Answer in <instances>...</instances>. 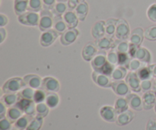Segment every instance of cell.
Instances as JSON below:
<instances>
[{"label":"cell","instance_id":"28","mask_svg":"<svg viewBox=\"0 0 156 130\" xmlns=\"http://www.w3.org/2000/svg\"><path fill=\"white\" fill-rule=\"evenodd\" d=\"M23 113L24 112L22 111H21L18 107H17L16 106H12L9 107V109H8L6 117L12 123H15L23 115Z\"/></svg>","mask_w":156,"mask_h":130},{"label":"cell","instance_id":"9","mask_svg":"<svg viewBox=\"0 0 156 130\" xmlns=\"http://www.w3.org/2000/svg\"><path fill=\"white\" fill-rule=\"evenodd\" d=\"M79 35V30L76 28H68L59 38L61 44L63 46H69L73 44Z\"/></svg>","mask_w":156,"mask_h":130},{"label":"cell","instance_id":"15","mask_svg":"<svg viewBox=\"0 0 156 130\" xmlns=\"http://www.w3.org/2000/svg\"><path fill=\"white\" fill-rule=\"evenodd\" d=\"M143 104V109L146 111H149L155 107L156 102V92L153 90L144 92L142 97Z\"/></svg>","mask_w":156,"mask_h":130},{"label":"cell","instance_id":"61","mask_svg":"<svg viewBox=\"0 0 156 130\" xmlns=\"http://www.w3.org/2000/svg\"><path fill=\"white\" fill-rule=\"evenodd\" d=\"M11 130H19V129H16V128H12V129H11Z\"/></svg>","mask_w":156,"mask_h":130},{"label":"cell","instance_id":"14","mask_svg":"<svg viewBox=\"0 0 156 130\" xmlns=\"http://www.w3.org/2000/svg\"><path fill=\"white\" fill-rule=\"evenodd\" d=\"M129 107L135 111H141L143 110V104L142 97L136 93H129L126 96Z\"/></svg>","mask_w":156,"mask_h":130},{"label":"cell","instance_id":"24","mask_svg":"<svg viewBox=\"0 0 156 130\" xmlns=\"http://www.w3.org/2000/svg\"><path fill=\"white\" fill-rule=\"evenodd\" d=\"M18 93H8V94H4L1 97V102H2L7 107L15 106L18 102Z\"/></svg>","mask_w":156,"mask_h":130},{"label":"cell","instance_id":"4","mask_svg":"<svg viewBox=\"0 0 156 130\" xmlns=\"http://www.w3.org/2000/svg\"><path fill=\"white\" fill-rule=\"evenodd\" d=\"M130 28L127 21L124 19H118L116 27L115 37L120 40H127L130 35Z\"/></svg>","mask_w":156,"mask_h":130},{"label":"cell","instance_id":"36","mask_svg":"<svg viewBox=\"0 0 156 130\" xmlns=\"http://www.w3.org/2000/svg\"><path fill=\"white\" fill-rule=\"evenodd\" d=\"M44 124V118L35 116L30 120L26 130H40Z\"/></svg>","mask_w":156,"mask_h":130},{"label":"cell","instance_id":"7","mask_svg":"<svg viewBox=\"0 0 156 130\" xmlns=\"http://www.w3.org/2000/svg\"><path fill=\"white\" fill-rule=\"evenodd\" d=\"M125 81L132 91L136 93L142 91L141 80L139 78L136 72H129L125 78Z\"/></svg>","mask_w":156,"mask_h":130},{"label":"cell","instance_id":"19","mask_svg":"<svg viewBox=\"0 0 156 130\" xmlns=\"http://www.w3.org/2000/svg\"><path fill=\"white\" fill-rule=\"evenodd\" d=\"M135 117V114L131 110H127L123 113H120L117 116L116 123L120 126H123L128 125L133 121Z\"/></svg>","mask_w":156,"mask_h":130},{"label":"cell","instance_id":"29","mask_svg":"<svg viewBox=\"0 0 156 130\" xmlns=\"http://www.w3.org/2000/svg\"><path fill=\"white\" fill-rule=\"evenodd\" d=\"M114 108H115V110L117 111L118 114L129 110V106L126 97H117L116 99L115 102H114Z\"/></svg>","mask_w":156,"mask_h":130},{"label":"cell","instance_id":"37","mask_svg":"<svg viewBox=\"0 0 156 130\" xmlns=\"http://www.w3.org/2000/svg\"><path fill=\"white\" fill-rule=\"evenodd\" d=\"M129 47V42L127 40H116L115 46H114V50L117 53H128Z\"/></svg>","mask_w":156,"mask_h":130},{"label":"cell","instance_id":"41","mask_svg":"<svg viewBox=\"0 0 156 130\" xmlns=\"http://www.w3.org/2000/svg\"><path fill=\"white\" fill-rule=\"evenodd\" d=\"M35 90L33 88H30V87L26 86L25 88H23L21 91L18 93V97H22V98L28 99V100H33L34 98V94Z\"/></svg>","mask_w":156,"mask_h":130},{"label":"cell","instance_id":"8","mask_svg":"<svg viewBox=\"0 0 156 130\" xmlns=\"http://www.w3.org/2000/svg\"><path fill=\"white\" fill-rule=\"evenodd\" d=\"M41 88L48 92H56L60 89V84L59 82L54 77L52 76H47L44 77L42 80V86Z\"/></svg>","mask_w":156,"mask_h":130},{"label":"cell","instance_id":"51","mask_svg":"<svg viewBox=\"0 0 156 130\" xmlns=\"http://www.w3.org/2000/svg\"><path fill=\"white\" fill-rule=\"evenodd\" d=\"M83 2H85V0H69L67 2L69 10H75V9Z\"/></svg>","mask_w":156,"mask_h":130},{"label":"cell","instance_id":"42","mask_svg":"<svg viewBox=\"0 0 156 130\" xmlns=\"http://www.w3.org/2000/svg\"><path fill=\"white\" fill-rule=\"evenodd\" d=\"M107 60L114 66L118 65V53L114 49H111L107 53Z\"/></svg>","mask_w":156,"mask_h":130},{"label":"cell","instance_id":"58","mask_svg":"<svg viewBox=\"0 0 156 130\" xmlns=\"http://www.w3.org/2000/svg\"><path fill=\"white\" fill-rule=\"evenodd\" d=\"M150 69L152 71V74L153 78H156V64H152V65H149Z\"/></svg>","mask_w":156,"mask_h":130},{"label":"cell","instance_id":"6","mask_svg":"<svg viewBox=\"0 0 156 130\" xmlns=\"http://www.w3.org/2000/svg\"><path fill=\"white\" fill-rule=\"evenodd\" d=\"M59 36V34L54 29L52 28L50 30H45V31L42 32L41 37H40V44L42 47H48L57 40Z\"/></svg>","mask_w":156,"mask_h":130},{"label":"cell","instance_id":"56","mask_svg":"<svg viewBox=\"0 0 156 130\" xmlns=\"http://www.w3.org/2000/svg\"><path fill=\"white\" fill-rule=\"evenodd\" d=\"M9 23V18L4 14H0V27H4Z\"/></svg>","mask_w":156,"mask_h":130},{"label":"cell","instance_id":"44","mask_svg":"<svg viewBox=\"0 0 156 130\" xmlns=\"http://www.w3.org/2000/svg\"><path fill=\"white\" fill-rule=\"evenodd\" d=\"M131 59L128 53H118V65L126 67Z\"/></svg>","mask_w":156,"mask_h":130},{"label":"cell","instance_id":"33","mask_svg":"<svg viewBox=\"0 0 156 130\" xmlns=\"http://www.w3.org/2000/svg\"><path fill=\"white\" fill-rule=\"evenodd\" d=\"M68 5L66 2H57L54 7L51 9L54 17L56 16H62L66 12L68 11Z\"/></svg>","mask_w":156,"mask_h":130},{"label":"cell","instance_id":"10","mask_svg":"<svg viewBox=\"0 0 156 130\" xmlns=\"http://www.w3.org/2000/svg\"><path fill=\"white\" fill-rule=\"evenodd\" d=\"M100 116L105 122L116 123L118 114L114 107L106 105V106H103L100 109Z\"/></svg>","mask_w":156,"mask_h":130},{"label":"cell","instance_id":"17","mask_svg":"<svg viewBox=\"0 0 156 130\" xmlns=\"http://www.w3.org/2000/svg\"><path fill=\"white\" fill-rule=\"evenodd\" d=\"M23 79H24L26 85H27V87H30V88H33V89L34 90L41 88L43 79H41L39 76H37V75H26Z\"/></svg>","mask_w":156,"mask_h":130},{"label":"cell","instance_id":"54","mask_svg":"<svg viewBox=\"0 0 156 130\" xmlns=\"http://www.w3.org/2000/svg\"><path fill=\"white\" fill-rule=\"evenodd\" d=\"M146 130H156V120L150 119L146 124Z\"/></svg>","mask_w":156,"mask_h":130},{"label":"cell","instance_id":"16","mask_svg":"<svg viewBox=\"0 0 156 130\" xmlns=\"http://www.w3.org/2000/svg\"><path fill=\"white\" fill-rule=\"evenodd\" d=\"M94 43L99 50H105V51L114 49L115 46V40L107 36L103 37L98 40H95Z\"/></svg>","mask_w":156,"mask_h":130},{"label":"cell","instance_id":"46","mask_svg":"<svg viewBox=\"0 0 156 130\" xmlns=\"http://www.w3.org/2000/svg\"><path fill=\"white\" fill-rule=\"evenodd\" d=\"M148 18L152 22H156V3L152 4L147 9L146 12Z\"/></svg>","mask_w":156,"mask_h":130},{"label":"cell","instance_id":"55","mask_svg":"<svg viewBox=\"0 0 156 130\" xmlns=\"http://www.w3.org/2000/svg\"><path fill=\"white\" fill-rule=\"evenodd\" d=\"M7 111V107H6L2 102H0V119H2L6 117Z\"/></svg>","mask_w":156,"mask_h":130},{"label":"cell","instance_id":"49","mask_svg":"<svg viewBox=\"0 0 156 130\" xmlns=\"http://www.w3.org/2000/svg\"><path fill=\"white\" fill-rule=\"evenodd\" d=\"M12 123L6 117L0 119V130H11L12 129Z\"/></svg>","mask_w":156,"mask_h":130},{"label":"cell","instance_id":"13","mask_svg":"<svg viewBox=\"0 0 156 130\" xmlns=\"http://www.w3.org/2000/svg\"><path fill=\"white\" fill-rule=\"evenodd\" d=\"M107 62H108V60H107L106 51H105V50H98L97 54L91 61V65L94 71L99 72Z\"/></svg>","mask_w":156,"mask_h":130},{"label":"cell","instance_id":"20","mask_svg":"<svg viewBox=\"0 0 156 130\" xmlns=\"http://www.w3.org/2000/svg\"><path fill=\"white\" fill-rule=\"evenodd\" d=\"M91 36L94 40H98L105 36V21H98L91 27Z\"/></svg>","mask_w":156,"mask_h":130},{"label":"cell","instance_id":"11","mask_svg":"<svg viewBox=\"0 0 156 130\" xmlns=\"http://www.w3.org/2000/svg\"><path fill=\"white\" fill-rule=\"evenodd\" d=\"M111 88L114 94H117L119 97H126L127 94L131 93V90L129 89L127 83L124 80L113 81Z\"/></svg>","mask_w":156,"mask_h":130},{"label":"cell","instance_id":"34","mask_svg":"<svg viewBox=\"0 0 156 130\" xmlns=\"http://www.w3.org/2000/svg\"><path fill=\"white\" fill-rule=\"evenodd\" d=\"M136 73L141 81L146 80V79H152L153 78L152 74V71L150 69V67H149V65H146V64L143 65L136 72Z\"/></svg>","mask_w":156,"mask_h":130},{"label":"cell","instance_id":"32","mask_svg":"<svg viewBox=\"0 0 156 130\" xmlns=\"http://www.w3.org/2000/svg\"><path fill=\"white\" fill-rule=\"evenodd\" d=\"M33 117H30V116L27 115V114L22 115L15 123V127L19 130H26Z\"/></svg>","mask_w":156,"mask_h":130},{"label":"cell","instance_id":"38","mask_svg":"<svg viewBox=\"0 0 156 130\" xmlns=\"http://www.w3.org/2000/svg\"><path fill=\"white\" fill-rule=\"evenodd\" d=\"M44 5L42 0H29L28 10L34 12H41L43 10Z\"/></svg>","mask_w":156,"mask_h":130},{"label":"cell","instance_id":"48","mask_svg":"<svg viewBox=\"0 0 156 130\" xmlns=\"http://www.w3.org/2000/svg\"><path fill=\"white\" fill-rule=\"evenodd\" d=\"M152 86H153L152 79H146V80L141 81V91L143 92L152 90Z\"/></svg>","mask_w":156,"mask_h":130},{"label":"cell","instance_id":"23","mask_svg":"<svg viewBox=\"0 0 156 130\" xmlns=\"http://www.w3.org/2000/svg\"><path fill=\"white\" fill-rule=\"evenodd\" d=\"M118 19L109 18L105 21V36L114 38L115 37L116 27H117Z\"/></svg>","mask_w":156,"mask_h":130},{"label":"cell","instance_id":"43","mask_svg":"<svg viewBox=\"0 0 156 130\" xmlns=\"http://www.w3.org/2000/svg\"><path fill=\"white\" fill-rule=\"evenodd\" d=\"M144 36L146 40L149 41L156 40V25H152L146 29L144 31Z\"/></svg>","mask_w":156,"mask_h":130},{"label":"cell","instance_id":"12","mask_svg":"<svg viewBox=\"0 0 156 130\" xmlns=\"http://www.w3.org/2000/svg\"><path fill=\"white\" fill-rule=\"evenodd\" d=\"M97 46L94 42H88L84 46L82 51V56L86 62H91L98 52Z\"/></svg>","mask_w":156,"mask_h":130},{"label":"cell","instance_id":"39","mask_svg":"<svg viewBox=\"0 0 156 130\" xmlns=\"http://www.w3.org/2000/svg\"><path fill=\"white\" fill-rule=\"evenodd\" d=\"M46 97H47V92L42 88H39V89L35 90L33 100L35 104L43 103V102H45Z\"/></svg>","mask_w":156,"mask_h":130},{"label":"cell","instance_id":"27","mask_svg":"<svg viewBox=\"0 0 156 130\" xmlns=\"http://www.w3.org/2000/svg\"><path fill=\"white\" fill-rule=\"evenodd\" d=\"M29 0H15L14 2V10L16 15H22L28 10Z\"/></svg>","mask_w":156,"mask_h":130},{"label":"cell","instance_id":"2","mask_svg":"<svg viewBox=\"0 0 156 130\" xmlns=\"http://www.w3.org/2000/svg\"><path fill=\"white\" fill-rule=\"evenodd\" d=\"M54 15L51 10L47 9H43L40 14L39 28L42 32L53 28Z\"/></svg>","mask_w":156,"mask_h":130},{"label":"cell","instance_id":"57","mask_svg":"<svg viewBox=\"0 0 156 130\" xmlns=\"http://www.w3.org/2000/svg\"><path fill=\"white\" fill-rule=\"evenodd\" d=\"M7 37V30L4 27H0V44H2Z\"/></svg>","mask_w":156,"mask_h":130},{"label":"cell","instance_id":"62","mask_svg":"<svg viewBox=\"0 0 156 130\" xmlns=\"http://www.w3.org/2000/svg\"><path fill=\"white\" fill-rule=\"evenodd\" d=\"M155 112L156 114V102H155Z\"/></svg>","mask_w":156,"mask_h":130},{"label":"cell","instance_id":"47","mask_svg":"<svg viewBox=\"0 0 156 130\" xmlns=\"http://www.w3.org/2000/svg\"><path fill=\"white\" fill-rule=\"evenodd\" d=\"M116 66H114V65L110 63L109 62H107L105 64L103 67L101 69V70L99 71V72H101L103 74L107 75V76H109L111 77V75H112L113 72H114V69H115Z\"/></svg>","mask_w":156,"mask_h":130},{"label":"cell","instance_id":"35","mask_svg":"<svg viewBox=\"0 0 156 130\" xmlns=\"http://www.w3.org/2000/svg\"><path fill=\"white\" fill-rule=\"evenodd\" d=\"M50 108L45 102L36 104V116L45 118L50 113Z\"/></svg>","mask_w":156,"mask_h":130},{"label":"cell","instance_id":"59","mask_svg":"<svg viewBox=\"0 0 156 130\" xmlns=\"http://www.w3.org/2000/svg\"><path fill=\"white\" fill-rule=\"evenodd\" d=\"M152 90L156 92V78H155L153 80V86H152Z\"/></svg>","mask_w":156,"mask_h":130},{"label":"cell","instance_id":"30","mask_svg":"<svg viewBox=\"0 0 156 130\" xmlns=\"http://www.w3.org/2000/svg\"><path fill=\"white\" fill-rule=\"evenodd\" d=\"M45 103L48 105L50 109H54L57 107L59 104V96L56 92L47 93Z\"/></svg>","mask_w":156,"mask_h":130},{"label":"cell","instance_id":"52","mask_svg":"<svg viewBox=\"0 0 156 130\" xmlns=\"http://www.w3.org/2000/svg\"><path fill=\"white\" fill-rule=\"evenodd\" d=\"M42 1L43 5H44V9H50V10H51L54 7L56 3L57 2L56 0H42Z\"/></svg>","mask_w":156,"mask_h":130},{"label":"cell","instance_id":"31","mask_svg":"<svg viewBox=\"0 0 156 130\" xmlns=\"http://www.w3.org/2000/svg\"><path fill=\"white\" fill-rule=\"evenodd\" d=\"M127 73V69L126 67L117 65V67H115L112 75H111V79L113 81L123 80L126 78Z\"/></svg>","mask_w":156,"mask_h":130},{"label":"cell","instance_id":"21","mask_svg":"<svg viewBox=\"0 0 156 130\" xmlns=\"http://www.w3.org/2000/svg\"><path fill=\"white\" fill-rule=\"evenodd\" d=\"M62 18L68 28H76L78 26L79 20L74 11L68 10L62 15Z\"/></svg>","mask_w":156,"mask_h":130},{"label":"cell","instance_id":"26","mask_svg":"<svg viewBox=\"0 0 156 130\" xmlns=\"http://www.w3.org/2000/svg\"><path fill=\"white\" fill-rule=\"evenodd\" d=\"M88 10H89L88 4L86 2H83L81 3L80 5H79L75 9L74 12H76V15H77V17L79 18V21H85L87 15H88Z\"/></svg>","mask_w":156,"mask_h":130},{"label":"cell","instance_id":"25","mask_svg":"<svg viewBox=\"0 0 156 130\" xmlns=\"http://www.w3.org/2000/svg\"><path fill=\"white\" fill-rule=\"evenodd\" d=\"M53 29H54L60 36L68 29V27L63 20L62 16L54 17Z\"/></svg>","mask_w":156,"mask_h":130},{"label":"cell","instance_id":"22","mask_svg":"<svg viewBox=\"0 0 156 130\" xmlns=\"http://www.w3.org/2000/svg\"><path fill=\"white\" fill-rule=\"evenodd\" d=\"M135 58L144 64H150L152 62V55L149 50L144 47H139Z\"/></svg>","mask_w":156,"mask_h":130},{"label":"cell","instance_id":"1","mask_svg":"<svg viewBox=\"0 0 156 130\" xmlns=\"http://www.w3.org/2000/svg\"><path fill=\"white\" fill-rule=\"evenodd\" d=\"M27 86L24 79L21 77H13L8 79L2 87L3 94L8 93H18L24 88Z\"/></svg>","mask_w":156,"mask_h":130},{"label":"cell","instance_id":"53","mask_svg":"<svg viewBox=\"0 0 156 130\" xmlns=\"http://www.w3.org/2000/svg\"><path fill=\"white\" fill-rule=\"evenodd\" d=\"M139 48V46L135 45L129 43V51H128V54L130 56V58H135L137 50Z\"/></svg>","mask_w":156,"mask_h":130},{"label":"cell","instance_id":"50","mask_svg":"<svg viewBox=\"0 0 156 130\" xmlns=\"http://www.w3.org/2000/svg\"><path fill=\"white\" fill-rule=\"evenodd\" d=\"M24 114L30 116V117H35L36 116V104L34 102H32L28 107L24 111Z\"/></svg>","mask_w":156,"mask_h":130},{"label":"cell","instance_id":"45","mask_svg":"<svg viewBox=\"0 0 156 130\" xmlns=\"http://www.w3.org/2000/svg\"><path fill=\"white\" fill-rule=\"evenodd\" d=\"M33 101L34 100H28V99L19 97L18 102H17L16 104H15V106H16L17 107H18L21 111H22L23 112H24V111H25L26 108H27Z\"/></svg>","mask_w":156,"mask_h":130},{"label":"cell","instance_id":"3","mask_svg":"<svg viewBox=\"0 0 156 130\" xmlns=\"http://www.w3.org/2000/svg\"><path fill=\"white\" fill-rule=\"evenodd\" d=\"M18 21L23 25L36 27L39 25L40 15L38 12L27 11L24 14L18 16Z\"/></svg>","mask_w":156,"mask_h":130},{"label":"cell","instance_id":"40","mask_svg":"<svg viewBox=\"0 0 156 130\" xmlns=\"http://www.w3.org/2000/svg\"><path fill=\"white\" fill-rule=\"evenodd\" d=\"M143 65H145V64L143 63L139 59H137L136 58H132L126 68L129 72H137Z\"/></svg>","mask_w":156,"mask_h":130},{"label":"cell","instance_id":"60","mask_svg":"<svg viewBox=\"0 0 156 130\" xmlns=\"http://www.w3.org/2000/svg\"><path fill=\"white\" fill-rule=\"evenodd\" d=\"M57 2H66L69 0H56Z\"/></svg>","mask_w":156,"mask_h":130},{"label":"cell","instance_id":"5","mask_svg":"<svg viewBox=\"0 0 156 130\" xmlns=\"http://www.w3.org/2000/svg\"><path fill=\"white\" fill-rule=\"evenodd\" d=\"M92 80L98 86L104 88H111L113 80L111 76H107L97 71H93L91 73Z\"/></svg>","mask_w":156,"mask_h":130},{"label":"cell","instance_id":"18","mask_svg":"<svg viewBox=\"0 0 156 130\" xmlns=\"http://www.w3.org/2000/svg\"><path fill=\"white\" fill-rule=\"evenodd\" d=\"M144 31L145 30L142 27H136V28L133 29L129 35V42L130 44L140 47L145 38Z\"/></svg>","mask_w":156,"mask_h":130}]
</instances>
